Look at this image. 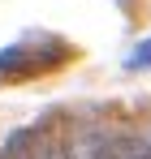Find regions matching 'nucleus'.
I'll return each instance as SVG.
<instances>
[{
  "label": "nucleus",
  "instance_id": "obj_1",
  "mask_svg": "<svg viewBox=\"0 0 151 159\" xmlns=\"http://www.w3.org/2000/svg\"><path fill=\"white\" fill-rule=\"evenodd\" d=\"M86 159H151V146L143 138H129V133H117V138H100Z\"/></svg>",
  "mask_w": 151,
  "mask_h": 159
},
{
  "label": "nucleus",
  "instance_id": "obj_2",
  "mask_svg": "<svg viewBox=\"0 0 151 159\" xmlns=\"http://www.w3.org/2000/svg\"><path fill=\"white\" fill-rule=\"evenodd\" d=\"M0 159H52V151L39 142V133H35V129H17L9 142H4Z\"/></svg>",
  "mask_w": 151,
  "mask_h": 159
},
{
  "label": "nucleus",
  "instance_id": "obj_3",
  "mask_svg": "<svg viewBox=\"0 0 151 159\" xmlns=\"http://www.w3.org/2000/svg\"><path fill=\"white\" fill-rule=\"evenodd\" d=\"M143 65H151V39H147V43H138V52L129 56V69H143Z\"/></svg>",
  "mask_w": 151,
  "mask_h": 159
}]
</instances>
